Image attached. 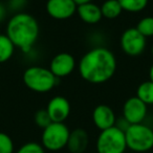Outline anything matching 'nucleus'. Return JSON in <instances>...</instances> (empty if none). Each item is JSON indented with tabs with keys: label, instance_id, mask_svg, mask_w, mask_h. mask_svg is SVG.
<instances>
[{
	"label": "nucleus",
	"instance_id": "obj_1",
	"mask_svg": "<svg viewBox=\"0 0 153 153\" xmlns=\"http://www.w3.org/2000/svg\"><path fill=\"white\" fill-rule=\"evenodd\" d=\"M78 69L84 81L91 84H103L114 76L117 59L107 47H94L82 56Z\"/></svg>",
	"mask_w": 153,
	"mask_h": 153
},
{
	"label": "nucleus",
	"instance_id": "obj_2",
	"mask_svg": "<svg viewBox=\"0 0 153 153\" xmlns=\"http://www.w3.org/2000/svg\"><path fill=\"white\" fill-rule=\"evenodd\" d=\"M40 27L33 15L24 12L15 13L7 24L5 34L16 47L24 53L32 51L33 46L39 38Z\"/></svg>",
	"mask_w": 153,
	"mask_h": 153
},
{
	"label": "nucleus",
	"instance_id": "obj_3",
	"mask_svg": "<svg viewBox=\"0 0 153 153\" xmlns=\"http://www.w3.org/2000/svg\"><path fill=\"white\" fill-rule=\"evenodd\" d=\"M22 80L24 85L32 91L46 94L58 85L60 79L55 76L49 68L34 65L24 70Z\"/></svg>",
	"mask_w": 153,
	"mask_h": 153
},
{
	"label": "nucleus",
	"instance_id": "obj_4",
	"mask_svg": "<svg viewBox=\"0 0 153 153\" xmlns=\"http://www.w3.org/2000/svg\"><path fill=\"white\" fill-rule=\"evenodd\" d=\"M127 148L136 153H146L153 148V129L145 124L130 125L125 131Z\"/></svg>",
	"mask_w": 153,
	"mask_h": 153
},
{
	"label": "nucleus",
	"instance_id": "obj_5",
	"mask_svg": "<svg viewBox=\"0 0 153 153\" xmlns=\"http://www.w3.org/2000/svg\"><path fill=\"white\" fill-rule=\"evenodd\" d=\"M97 153H124L127 149L125 132L113 126L103 130L96 143Z\"/></svg>",
	"mask_w": 153,
	"mask_h": 153
},
{
	"label": "nucleus",
	"instance_id": "obj_6",
	"mask_svg": "<svg viewBox=\"0 0 153 153\" xmlns=\"http://www.w3.org/2000/svg\"><path fill=\"white\" fill-rule=\"evenodd\" d=\"M70 130L64 123H51L44 128L41 135V145L49 151H59L65 148Z\"/></svg>",
	"mask_w": 153,
	"mask_h": 153
},
{
	"label": "nucleus",
	"instance_id": "obj_7",
	"mask_svg": "<svg viewBox=\"0 0 153 153\" xmlns=\"http://www.w3.org/2000/svg\"><path fill=\"white\" fill-rule=\"evenodd\" d=\"M147 38H145L136 27L127 28L121 36V48L126 55L130 57L140 56L145 51L147 45Z\"/></svg>",
	"mask_w": 153,
	"mask_h": 153
},
{
	"label": "nucleus",
	"instance_id": "obj_8",
	"mask_svg": "<svg viewBox=\"0 0 153 153\" xmlns=\"http://www.w3.org/2000/svg\"><path fill=\"white\" fill-rule=\"evenodd\" d=\"M147 105L136 96L127 99L123 105V117L130 125L143 123L147 117Z\"/></svg>",
	"mask_w": 153,
	"mask_h": 153
},
{
	"label": "nucleus",
	"instance_id": "obj_9",
	"mask_svg": "<svg viewBox=\"0 0 153 153\" xmlns=\"http://www.w3.org/2000/svg\"><path fill=\"white\" fill-rule=\"evenodd\" d=\"M74 0H47L45 9L48 16L56 20H66L71 18L76 13Z\"/></svg>",
	"mask_w": 153,
	"mask_h": 153
},
{
	"label": "nucleus",
	"instance_id": "obj_10",
	"mask_svg": "<svg viewBox=\"0 0 153 153\" xmlns=\"http://www.w3.org/2000/svg\"><path fill=\"white\" fill-rule=\"evenodd\" d=\"M76 65V59L74 56L68 53H59L51 59L48 68L55 76L58 79H62L71 74Z\"/></svg>",
	"mask_w": 153,
	"mask_h": 153
},
{
	"label": "nucleus",
	"instance_id": "obj_11",
	"mask_svg": "<svg viewBox=\"0 0 153 153\" xmlns=\"http://www.w3.org/2000/svg\"><path fill=\"white\" fill-rule=\"evenodd\" d=\"M46 111L53 123H64L70 114V103L65 97L56 96L49 100Z\"/></svg>",
	"mask_w": 153,
	"mask_h": 153
},
{
	"label": "nucleus",
	"instance_id": "obj_12",
	"mask_svg": "<svg viewBox=\"0 0 153 153\" xmlns=\"http://www.w3.org/2000/svg\"><path fill=\"white\" fill-rule=\"evenodd\" d=\"M92 121L96 127L100 131L106 130L115 126L117 117L114 111L110 106L105 104H100L92 111Z\"/></svg>",
	"mask_w": 153,
	"mask_h": 153
},
{
	"label": "nucleus",
	"instance_id": "obj_13",
	"mask_svg": "<svg viewBox=\"0 0 153 153\" xmlns=\"http://www.w3.org/2000/svg\"><path fill=\"white\" fill-rule=\"evenodd\" d=\"M89 144V136L83 128H76L70 131L66 148L70 153H84Z\"/></svg>",
	"mask_w": 153,
	"mask_h": 153
},
{
	"label": "nucleus",
	"instance_id": "obj_14",
	"mask_svg": "<svg viewBox=\"0 0 153 153\" xmlns=\"http://www.w3.org/2000/svg\"><path fill=\"white\" fill-rule=\"evenodd\" d=\"M76 14H78V16H79L82 21L87 24H97L103 18L101 7L94 3L92 1L78 5Z\"/></svg>",
	"mask_w": 153,
	"mask_h": 153
},
{
	"label": "nucleus",
	"instance_id": "obj_15",
	"mask_svg": "<svg viewBox=\"0 0 153 153\" xmlns=\"http://www.w3.org/2000/svg\"><path fill=\"white\" fill-rule=\"evenodd\" d=\"M101 12L103 18L112 20L120 17L123 9L117 0H105L101 5Z\"/></svg>",
	"mask_w": 153,
	"mask_h": 153
},
{
	"label": "nucleus",
	"instance_id": "obj_16",
	"mask_svg": "<svg viewBox=\"0 0 153 153\" xmlns=\"http://www.w3.org/2000/svg\"><path fill=\"white\" fill-rule=\"evenodd\" d=\"M15 47L7 34H0V63H4L13 57Z\"/></svg>",
	"mask_w": 153,
	"mask_h": 153
},
{
	"label": "nucleus",
	"instance_id": "obj_17",
	"mask_svg": "<svg viewBox=\"0 0 153 153\" xmlns=\"http://www.w3.org/2000/svg\"><path fill=\"white\" fill-rule=\"evenodd\" d=\"M136 97L147 106L153 105V82L150 80L142 82L136 89Z\"/></svg>",
	"mask_w": 153,
	"mask_h": 153
},
{
	"label": "nucleus",
	"instance_id": "obj_18",
	"mask_svg": "<svg viewBox=\"0 0 153 153\" xmlns=\"http://www.w3.org/2000/svg\"><path fill=\"white\" fill-rule=\"evenodd\" d=\"M123 11L128 13H138L148 5V0H117Z\"/></svg>",
	"mask_w": 153,
	"mask_h": 153
},
{
	"label": "nucleus",
	"instance_id": "obj_19",
	"mask_svg": "<svg viewBox=\"0 0 153 153\" xmlns=\"http://www.w3.org/2000/svg\"><path fill=\"white\" fill-rule=\"evenodd\" d=\"M136 30L145 37H153V17L152 16H147L144 17L138 21L136 25Z\"/></svg>",
	"mask_w": 153,
	"mask_h": 153
},
{
	"label": "nucleus",
	"instance_id": "obj_20",
	"mask_svg": "<svg viewBox=\"0 0 153 153\" xmlns=\"http://www.w3.org/2000/svg\"><path fill=\"white\" fill-rule=\"evenodd\" d=\"M14 142L9 134L0 132V153H14Z\"/></svg>",
	"mask_w": 153,
	"mask_h": 153
},
{
	"label": "nucleus",
	"instance_id": "obj_21",
	"mask_svg": "<svg viewBox=\"0 0 153 153\" xmlns=\"http://www.w3.org/2000/svg\"><path fill=\"white\" fill-rule=\"evenodd\" d=\"M34 121L36 123V125L38 127H40L41 129H44L48 125H51L53 122H51V117H49L48 113H47L46 109H40L35 113Z\"/></svg>",
	"mask_w": 153,
	"mask_h": 153
},
{
	"label": "nucleus",
	"instance_id": "obj_22",
	"mask_svg": "<svg viewBox=\"0 0 153 153\" xmlns=\"http://www.w3.org/2000/svg\"><path fill=\"white\" fill-rule=\"evenodd\" d=\"M16 153H45V149L39 143L28 142L22 145Z\"/></svg>",
	"mask_w": 153,
	"mask_h": 153
},
{
	"label": "nucleus",
	"instance_id": "obj_23",
	"mask_svg": "<svg viewBox=\"0 0 153 153\" xmlns=\"http://www.w3.org/2000/svg\"><path fill=\"white\" fill-rule=\"evenodd\" d=\"M27 4V0H9V9L15 13H20Z\"/></svg>",
	"mask_w": 153,
	"mask_h": 153
},
{
	"label": "nucleus",
	"instance_id": "obj_24",
	"mask_svg": "<svg viewBox=\"0 0 153 153\" xmlns=\"http://www.w3.org/2000/svg\"><path fill=\"white\" fill-rule=\"evenodd\" d=\"M5 17H7V7L0 2V22L3 21Z\"/></svg>",
	"mask_w": 153,
	"mask_h": 153
},
{
	"label": "nucleus",
	"instance_id": "obj_25",
	"mask_svg": "<svg viewBox=\"0 0 153 153\" xmlns=\"http://www.w3.org/2000/svg\"><path fill=\"white\" fill-rule=\"evenodd\" d=\"M74 2H76V5H80V4H83V3H87V2H91L92 0H74Z\"/></svg>",
	"mask_w": 153,
	"mask_h": 153
},
{
	"label": "nucleus",
	"instance_id": "obj_26",
	"mask_svg": "<svg viewBox=\"0 0 153 153\" xmlns=\"http://www.w3.org/2000/svg\"><path fill=\"white\" fill-rule=\"evenodd\" d=\"M149 80L151 82H153V64L151 65L150 69H149Z\"/></svg>",
	"mask_w": 153,
	"mask_h": 153
},
{
	"label": "nucleus",
	"instance_id": "obj_27",
	"mask_svg": "<svg viewBox=\"0 0 153 153\" xmlns=\"http://www.w3.org/2000/svg\"><path fill=\"white\" fill-rule=\"evenodd\" d=\"M151 53H152V56H153V45H152V48H151Z\"/></svg>",
	"mask_w": 153,
	"mask_h": 153
},
{
	"label": "nucleus",
	"instance_id": "obj_28",
	"mask_svg": "<svg viewBox=\"0 0 153 153\" xmlns=\"http://www.w3.org/2000/svg\"><path fill=\"white\" fill-rule=\"evenodd\" d=\"M96 153H97V152H96Z\"/></svg>",
	"mask_w": 153,
	"mask_h": 153
}]
</instances>
